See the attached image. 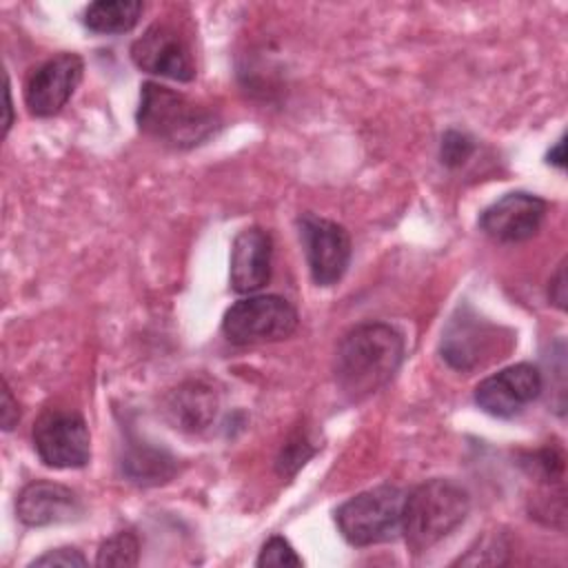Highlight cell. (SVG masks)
I'll list each match as a JSON object with an SVG mask.
<instances>
[{
	"label": "cell",
	"instance_id": "cell-18",
	"mask_svg": "<svg viewBox=\"0 0 568 568\" xmlns=\"http://www.w3.org/2000/svg\"><path fill=\"white\" fill-rule=\"evenodd\" d=\"M140 561V539L133 530H120L113 537H109L95 557L98 566H120V568H129V566H138Z\"/></svg>",
	"mask_w": 568,
	"mask_h": 568
},
{
	"label": "cell",
	"instance_id": "cell-22",
	"mask_svg": "<svg viewBox=\"0 0 568 568\" xmlns=\"http://www.w3.org/2000/svg\"><path fill=\"white\" fill-rule=\"evenodd\" d=\"M313 453H315V448L306 442L304 435L291 437V439L282 446V453H280V457H277V473H280L282 477L295 475V470H297L300 466H304L306 459H308Z\"/></svg>",
	"mask_w": 568,
	"mask_h": 568
},
{
	"label": "cell",
	"instance_id": "cell-16",
	"mask_svg": "<svg viewBox=\"0 0 568 568\" xmlns=\"http://www.w3.org/2000/svg\"><path fill=\"white\" fill-rule=\"evenodd\" d=\"M142 11L144 4L140 0H98L84 9L82 22L93 33L115 36L131 31L138 24Z\"/></svg>",
	"mask_w": 568,
	"mask_h": 568
},
{
	"label": "cell",
	"instance_id": "cell-12",
	"mask_svg": "<svg viewBox=\"0 0 568 568\" xmlns=\"http://www.w3.org/2000/svg\"><path fill=\"white\" fill-rule=\"evenodd\" d=\"M499 337L497 328L481 317H477L468 306L459 308L457 315L450 317L444 335H442V357L455 371H473L484 362L499 357Z\"/></svg>",
	"mask_w": 568,
	"mask_h": 568
},
{
	"label": "cell",
	"instance_id": "cell-6",
	"mask_svg": "<svg viewBox=\"0 0 568 568\" xmlns=\"http://www.w3.org/2000/svg\"><path fill=\"white\" fill-rule=\"evenodd\" d=\"M33 448L51 468H82L91 459V433L75 410L47 408L33 424Z\"/></svg>",
	"mask_w": 568,
	"mask_h": 568
},
{
	"label": "cell",
	"instance_id": "cell-3",
	"mask_svg": "<svg viewBox=\"0 0 568 568\" xmlns=\"http://www.w3.org/2000/svg\"><path fill=\"white\" fill-rule=\"evenodd\" d=\"M470 510L468 493L453 479H428L404 497L402 535L406 546L419 555L457 530Z\"/></svg>",
	"mask_w": 568,
	"mask_h": 568
},
{
	"label": "cell",
	"instance_id": "cell-20",
	"mask_svg": "<svg viewBox=\"0 0 568 568\" xmlns=\"http://www.w3.org/2000/svg\"><path fill=\"white\" fill-rule=\"evenodd\" d=\"M260 568H264V566H277V568H286V566H293V568H300L302 566V557L293 550V546L284 539V537H280V535H275V537H271L264 546H262V550H260V557H257V561H255Z\"/></svg>",
	"mask_w": 568,
	"mask_h": 568
},
{
	"label": "cell",
	"instance_id": "cell-2",
	"mask_svg": "<svg viewBox=\"0 0 568 568\" xmlns=\"http://www.w3.org/2000/svg\"><path fill=\"white\" fill-rule=\"evenodd\" d=\"M135 120L144 135L171 149H193L220 129L215 111L160 82L142 84Z\"/></svg>",
	"mask_w": 568,
	"mask_h": 568
},
{
	"label": "cell",
	"instance_id": "cell-4",
	"mask_svg": "<svg viewBox=\"0 0 568 568\" xmlns=\"http://www.w3.org/2000/svg\"><path fill=\"white\" fill-rule=\"evenodd\" d=\"M406 493L382 484L346 499L335 510L342 537L357 548L393 541L402 532V508Z\"/></svg>",
	"mask_w": 568,
	"mask_h": 568
},
{
	"label": "cell",
	"instance_id": "cell-8",
	"mask_svg": "<svg viewBox=\"0 0 568 568\" xmlns=\"http://www.w3.org/2000/svg\"><path fill=\"white\" fill-rule=\"evenodd\" d=\"M84 60L78 53H58L38 64L24 84V104L33 118L60 113L82 82Z\"/></svg>",
	"mask_w": 568,
	"mask_h": 568
},
{
	"label": "cell",
	"instance_id": "cell-26",
	"mask_svg": "<svg viewBox=\"0 0 568 568\" xmlns=\"http://www.w3.org/2000/svg\"><path fill=\"white\" fill-rule=\"evenodd\" d=\"M548 162L564 169V164H566V142H564V138H559L557 144L548 151Z\"/></svg>",
	"mask_w": 568,
	"mask_h": 568
},
{
	"label": "cell",
	"instance_id": "cell-1",
	"mask_svg": "<svg viewBox=\"0 0 568 568\" xmlns=\"http://www.w3.org/2000/svg\"><path fill=\"white\" fill-rule=\"evenodd\" d=\"M404 337L384 322L353 326L339 339L333 359L335 384L351 402L366 399L384 388L404 362Z\"/></svg>",
	"mask_w": 568,
	"mask_h": 568
},
{
	"label": "cell",
	"instance_id": "cell-13",
	"mask_svg": "<svg viewBox=\"0 0 568 568\" xmlns=\"http://www.w3.org/2000/svg\"><path fill=\"white\" fill-rule=\"evenodd\" d=\"M82 513L84 506L69 486L47 479L29 481L16 497V515L31 528L75 521Z\"/></svg>",
	"mask_w": 568,
	"mask_h": 568
},
{
	"label": "cell",
	"instance_id": "cell-25",
	"mask_svg": "<svg viewBox=\"0 0 568 568\" xmlns=\"http://www.w3.org/2000/svg\"><path fill=\"white\" fill-rule=\"evenodd\" d=\"M548 297L559 311L566 308V264L564 262L559 264V268L548 282Z\"/></svg>",
	"mask_w": 568,
	"mask_h": 568
},
{
	"label": "cell",
	"instance_id": "cell-23",
	"mask_svg": "<svg viewBox=\"0 0 568 568\" xmlns=\"http://www.w3.org/2000/svg\"><path fill=\"white\" fill-rule=\"evenodd\" d=\"M87 557L73 548V546H62V548H53L47 550L44 555L36 557L29 566H64V568H75V566H87Z\"/></svg>",
	"mask_w": 568,
	"mask_h": 568
},
{
	"label": "cell",
	"instance_id": "cell-7",
	"mask_svg": "<svg viewBox=\"0 0 568 568\" xmlns=\"http://www.w3.org/2000/svg\"><path fill=\"white\" fill-rule=\"evenodd\" d=\"M297 231L313 282L317 286L337 284L351 264L353 248L348 231L315 213H302L297 217Z\"/></svg>",
	"mask_w": 568,
	"mask_h": 568
},
{
	"label": "cell",
	"instance_id": "cell-9",
	"mask_svg": "<svg viewBox=\"0 0 568 568\" xmlns=\"http://www.w3.org/2000/svg\"><path fill=\"white\" fill-rule=\"evenodd\" d=\"M544 390L541 371L528 362L506 366L475 386V404L499 419L519 415Z\"/></svg>",
	"mask_w": 568,
	"mask_h": 568
},
{
	"label": "cell",
	"instance_id": "cell-14",
	"mask_svg": "<svg viewBox=\"0 0 568 568\" xmlns=\"http://www.w3.org/2000/svg\"><path fill=\"white\" fill-rule=\"evenodd\" d=\"M273 237L260 226L240 231L231 244L229 277L231 288L242 295H253L271 280Z\"/></svg>",
	"mask_w": 568,
	"mask_h": 568
},
{
	"label": "cell",
	"instance_id": "cell-27",
	"mask_svg": "<svg viewBox=\"0 0 568 568\" xmlns=\"http://www.w3.org/2000/svg\"><path fill=\"white\" fill-rule=\"evenodd\" d=\"M4 95H7V118H4V135H7V131H9V126H11V91H9V80H7V91H4Z\"/></svg>",
	"mask_w": 568,
	"mask_h": 568
},
{
	"label": "cell",
	"instance_id": "cell-21",
	"mask_svg": "<svg viewBox=\"0 0 568 568\" xmlns=\"http://www.w3.org/2000/svg\"><path fill=\"white\" fill-rule=\"evenodd\" d=\"M473 151H475V142L466 133L446 131L442 138L439 158H442V164H446L448 169H457L473 155Z\"/></svg>",
	"mask_w": 568,
	"mask_h": 568
},
{
	"label": "cell",
	"instance_id": "cell-10",
	"mask_svg": "<svg viewBox=\"0 0 568 568\" xmlns=\"http://www.w3.org/2000/svg\"><path fill=\"white\" fill-rule=\"evenodd\" d=\"M131 60L138 69L178 80L191 82L195 78V62L191 47L180 36L178 29L164 22L151 24L133 44H131Z\"/></svg>",
	"mask_w": 568,
	"mask_h": 568
},
{
	"label": "cell",
	"instance_id": "cell-15",
	"mask_svg": "<svg viewBox=\"0 0 568 568\" xmlns=\"http://www.w3.org/2000/svg\"><path fill=\"white\" fill-rule=\"evenodd\" d=\"M164 410L175 428L200 433L213 422L217 413V393L213 386L200 379H189L169 393Z\"/></svg>",
	"mask_w": 568,
	"mask_h": 568
},
{
	"label": "cell",
	"instance_id": "cell-11",
	"mask_svg": "<svg viewBox=\"0 0 568 568\" xmlns=\"http://www.w3.org/2000/svg\"><path fill=\"white\" fill-rule=\"evenodd\" d=\"M546 211L548 202L539 195L513 191L481 211L479 229L501 244L526 242L539 233Z\"/></svg>",
	"mask_w": 568,
	"mask_h": 568
},
{
	"label": "cell",
	"instance_id": "cell-17",
	"mask_svg": "<svg viewBox=\"0 0 568 568\" xmlns=\"http://www.w3.org/2000/svg\"><path fill=\"white\" fill-rule=\"evenodd\" d=\"M122 470L131 481L140 486H155L173 477L175 459L162 448L133 444L122 457Z\"/></svg>",
	"mask_w": 568,
	"mask_h": 568
},
{
	"label": "cell",
	"instance_id": "cell-5",
	"mask_svg": "<svg viewBox=\"0 0 568 568\" xmlns=\"http://www.w3.org/2000/svg\"><path fill=\"white\" fill-rule=\"evenodd\" d=\"M300 315L282 295H248L226 308L222 333L231 344L282 342L297 331Z\"/></svg>",
	"mask_w": 568,
	"mask_h": 568
},
{
	"label": "cell",
	"instance_id": "cell-24",
	"mask_svg": "<svg viewBox=\"0 0 568 568\" xmlns=\"http://www.w3.org/2000/svg\"><path fill=\"white\" fill-rule=\"evenodd\" d=\"M0 419H2V428L4 430H11L18 419H20V408H18V402L13 399L11 395V388L7 382H2V404H0Z\"/></svg>",
	"mask_w": 568,
	"mask_h": 568
},
{
	"label": "cell",
	"instance_id": "cell-19",
	"mask_svg": "<svg viewBox=\"0 0 568 568\" xmlns=\"http://www.w3.org/2000/svg\"><path fill=\"white\" fill-rule=\"evenodd\" d=\"M508 552V541L504 539V535H486L484 539L477 541V548H470L464 557H459L455 564L462 566H484V564H504Z\"/></svg>",
	"mask_w": 568,
	"mask_h": 568
}]
</instances>
